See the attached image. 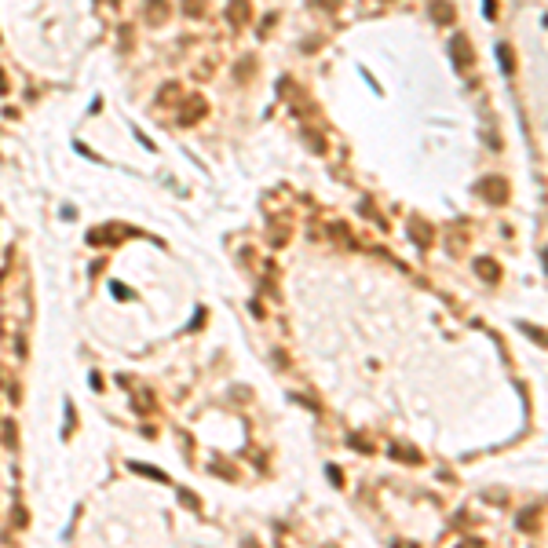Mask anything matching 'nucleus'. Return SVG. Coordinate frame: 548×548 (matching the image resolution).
I'll use <instances>...</instances> for the list:
<instances>
[{
  "label": "nucleus",
  "instance_id": "f257e3e1",
  "mask_svg": "<svg viewBox=\"0 0 548 548\" xmlns=\"http://www.w3.org/2000/svg\"><path fill=\"white\" fill-rule=\"evenodd\" d=\"M479 190L486 194V201H505V197H508L505 179H483V183H479Z\"/></svg>",
  "mask_w": 548,
  "mask_h": 548
},
{
  "label": "nucleus",
  "instance_id": "f03ea898",
  "mask_svg": "<svg viewBox=\"0 0 548 548\" xmlns=\"http://www.w3.org/2000/svg\"><path fill=\"white\" fill-rule=\"evenodd\" d=\"M450 55H453V62H457L461 69L472 62V48H468V40L464 37H453V44H450Z\"/></svg>",
  "mask_w": 548,
  "mask_h": 548
},
{
  "label": "nucleus",
  "instance_id": "7ed1b4c3",
  "mask_svg": "<svg viewBox=\"0 0 548 548\" xmlns=\"http://www.w3.org/2000/svg\"><path fill=\"white\" fill-rule=\"evenodd\" d=\"M227 18L234 22V26H245V22H249V0H230Z\"/></svg>",
  "mask_w": 548,
  "mask_h": 548
},
{
  "label": "nucleus",
  "instance_id": "20e7f679",
  "mask_svg": "<svg viewBox=\"0 0 548 548\" xmlns=\"http://www.w3.org/2000/svg\"><path fill=\"white\" fill-rule=\"evenodd\" d=\"M146 15H150V22H165L168 4H165V0H150V4H146Z\"/></svg>",
  "mask_w": 548,
  "mask_h": 548
},
{
  "label": "nucleus",
  "instance_id": "39448f33",
  "mask_svg": "<svg viewBox=\"0 0 548 548\" xmlns=\"http://www.w3.org/2000/svg\"><path fill=\"white\" fill-rule=\"evenodd\" d=\"M475 271H479V274L486 278V282H497V278H501L497 263H490V260H479V263H475Z\"/></svg>",
  "mask_w": 548,
  "mask_h": 548
},
{
  "label": "nucleus",
  "instance_id": "423d86ee",
  "mask_svg": "<svg viewBox=\"0 0 548 548\" xmlns=\"http://www.w3.org/2000/svg\"><path fill=\"white\" fill-rule=\"evenodd\" d=\"M431 15H435V22H450L453 18V7L442 4V0H435V4H431Z\"/></svg>",
  "mask_w": 548,
  "mask_h": 548
},
{
  "label": "nucleus",
  "instance_id": "0eeeda50",
  "mask_svg": "<svg viewBox=\"0 0 548 548\" xmlns=\"http://www.w3.org/2000/svg\"><path fill=\"white\" fill-rule=\"evenodd\" d=\"M186 106H190V110L183 113V121H186V124H190V121H197V117H201V113H205V102H201V99H190V102H186Z\"/></svg>",
  "mask_w": 548,
  "mask_h": 548
},
{
  "label": "nucleus",
  "instance_id": "6e6552de",
  "mask_svg": "<svg viewBox=\"0 0 548 548\" xmlns=\"http://www.w3.org/2000/svg\"><path fill=\"white\" fill-rule=\"evenodd\" d=\"M497 59H501V66H505V73H512V69H516V62H512V48H508V44H501V48H497Z\"/></svg>",
  "mask_w": 548,
  "mask_h": 548
},
{
  "label": "nucleus",
  "instance_id": "1a4fd4ad",
  "mask_svg": "<svg viewBox=\"0 0 548 548\" xmlns=\"http://www.w3.org/2000/svg\"><path fill=\"white\" fill-rule=\"evenodd\" d=\"M413 238H421V245H428V241H431V230H428L424 223H413Z\"/></svg>",
  "mask_w": 548,
  "mask_h": 548
},
{
  "label": "nucleus",
  "instance_id": "9d476101",
  "mask_svg": "<svg viewBox=\"0 0 548 548\" xmlns=\"http://www.w3.org/2000/svg\"><path fill=\"white\" fill-rule=\"evenodd\" d=\"M176 91H179L176 84H165V88H161V95H157V102H168V99H176Z\"/></svg>",
  "mask_w": 548,
  "mask_h": 548
},
{
  "label": "nucleus",
  "instance_id": "9b49d317",
  "mask_svg": "<svg viewBox=\"0 0 548 548\" xmlns=\"http://www.w3.org/2000/svg\"><path fill=\"white\" fill-rule=\"evenodd\" d=\"M183 11L186 15H201V0H183Z\"/></svg>",
  "mask_w": 548,
  "mask_h": 548
},
{
  "label": "nucleus",
  "instance_id": "f8f14e48",
  "mask_svg": "<svg viewBox=\"0 0 548 548\" xmlns=\"http://www.w3.org/2000/svg\"><path fill=\"white\" fill-rule=\"evenodd\" d=\"M314 4H318V7H336L340 0H314Z\"/></svg>",
  "mask_w": 548,
  "mask_h": 548
}]
</instances>
